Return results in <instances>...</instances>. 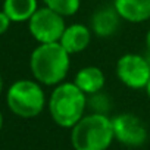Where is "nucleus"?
<instances>
[{
    "label": "nucleus",
    "instance_id": "1",
    "mask_svg": "<svg viewBox=\"0 0 150 150\" xmlns=\"http://www.w3.org/2000/svg\"><path fill=\"white\" fill-rule=\"evenodd\" d=\"M71 68V54L60 43L38 44L30 56V69L35 81L46 87H54L63 81Z\"/></svg>",
    "mask_w": 150,
    "mask_h": 150
},
{
    "label": "nucleus",
    "instance_id": "2",
    "mask_svg": "<svg viewBox=\"0 0 150 150\" xmlns=\"http://www.w3.org/2000/svg\"><path fill=\"white\" fill-rule=\"evenodd\" d=\"M88 99L74 81H63L54 86L47 100V108L52 119L62 128H72L87 109Z\"/></svg>",
    "mask_w": 150,
    "mask_h": 150
},
{
    "label": "nucleus",
    "instance_id": "3",
    "mask_svg": "<svg viewBox=\"0 0 150 150\" xmlns=\"http://www.w3.org/2000/svg\"><path fill=\"white\" fill-rule=\"evenodd\" d=\"M71 129L75 150H108L115 140L112 118L100 112L84 115Z\"/></svg>",
    "mask_w": 150,
    "mask_h": 150
},
{
    "label": "nucleus",
    "instance_id": "4",
    "mask_svg": "<svg viewBox=\"0 0 150 150\" xmlns=\"http://www.w3.org/2000/svg\"><path fill=\"white\" fill-rule=\"evenodd\" d=\"M6 102L12 113L19 118H35L46 106V94L35 80H18L6 93Z\"/></svg>",
    "mask_w": 150,
    "mask_h": 150
},
{
    "label": "nucleus",
    "instance_id": "5",
    "mask_svg": "<svg viewBox=\"0 0 150 150\" xmlns=\"http://www.w3.org/2000/svg\"><path fill=\"white\" fill-rule=\"evenodd\" d=\"M65 28V16L47 6L38 8L28 21V31L38 44L59 43Z\"/></svg>",
    "mask_w": 150,
    "mask_h": 150
},
{
    "label": "nucleus",
    "instance_id": "6",
    "mask_svg": "<svg viewBox=\"0 0 150 150\" xmlns=\"http://www.w3.org/2000/svg\"><path fill=\"white\" fill-rule=\"evenodd\" d=\"M115 72L121 84L131 90H141L150 80V60L138 53H125L118 59Z\"/></svg>",
    "mask_w": 150,
    "mask_h": 150
},
{
    "label": "nucleus",
    "instance_id": "7",
    "mask_svg": "<svg viewBox=\"0 0 150 150\" xmlns=\"http://www.w3.org/2000/svg\"><path fill=\"white\" fill-rule=\"evenodd\" d=\"M115 140L128 147H140L147 140V128L134 113H119L112 118Z\"/></svg>",
    "mask_w": 150,
    "mask_h": 150
},
{
    "label": "nucleus",
    "instance_id": "8",
    "mask_svg": "<svg viewBox=\"0 0 150 150\" xmlns=\"http://www.w3.org/2000/svg\"><path fill=\"white\" fill-rule=\"evenodd\" d=\"M122 18L116 12L113 6H102L99 8L90 21V28L93 34L99 38H109L119 30Z\"/></svg>",
    "mask_w": 150,
    "mask_h": 150
},
{
    "label": "nucleus",
    "instance_id": "9",
    "mask_svg": "<svg viewBox=\"0 0 150 150\" xmlns=\"http://www.w3.org/2000/svg\"><path fill=\"white\" fill-rule=\"evenodd\" d=\"M93 35L94 34L90 27L84 24H71L66 25L59 43L69 54H77L84 52L90 46Z\"/></svg>",
    "mask_w": 150,
    "mask_h": 150
},
{
    "label": "nucleus",
    "instance_id": "10",
    "mask_svg": "<svg viewBox=\"0 0 150 150\" xmlns=\"http://www.w3.org/2000/svg\"><path fill=\"white\" fill-rule=\"evenodd\" d=\"M112 6L122 21L129 24H141L150 19V0H113Z\"/></svg>",
    "mask_w": 150,
    "mask_h": 150
},
{
    "label": "nucleus",
    "instance_id": "11",
    "mask_svg": "<svg viewBox=\"0 0 150 150\" xmlns=\"http://www.w3.org/2000/svg\"><path fill=\"white\" fill-rule=\"evenodd\" d=\"M74 83L87 96H93V94L102 93L106 84V77H105V72L99 66L88 65V66L81 68L75 74Z\"/></svg>",
    "mask_w": 150,
    "mask_h": 150
},
{
    "label": "nucleus",
    "instance_id": "12",
    "mask_svg": "<svg viewBox=\"0 0 150 150\" xmlns=\"http://www.w3.org/2000/svg\"><path fill=\"white\" fill-rule=\"evenodd\" d=\"M38 9V0H5L3 12L12 22H28Z\"/></svg>",
    "mask_w": 150,
    "mask_h": 150
},
{
    "label": "nucleus",
    "instance_id": "13",
    "mask_svg": "<svg viewBox=\"0 0 150 150\" xmlns=\"http://www.w3.org/2000/svg\"><path fill=\"white\" fill-rule=\"evenodd\" d=\"M44 6L66 16H74L81 8V0H41Z\"/></svg>",
    "mask_w": 150,
    "mask_h": 150
},
{
    "label": "nucleus",
    "instance_id": "14",
    "mask_svg": "<svg viewBox=\"0 0 150 150\" xmlns=\"http://www.w3.org/2000/svg\"><path fill=\"white\" fill-rule=\"evenodd\" d=\"M11 24H12L11 18H9L3 11H0V35H3V34L9 30Z\"/></svg>",
    "mask_w": 150,
    "mask_h": 150
},
{
    "label": "nucleus",
    "instance_id": "15",
    "mask_svg": "<svg viewBox=\"0 0 150 150\" xmlns=\"http://www.w3.org/2000/svg\"><path fill=\"white\" fill-rule=\"evenodd\" d=\"M146 47H147V50L150 53V28L147 30V34H146Z\"/></svg>",
    "mask_w": 150,
    "mask_h": 150
},
{
    "label": "nucleus",
    "instance_id": "16",
    "mask_svg": "<svg viewBox=\"0 0 150 150\" xmlns=\"http://www.w3.org/2000/svg\"><path fill=\"white\" fill-rule=\"evenodd\" d=\"M146 94H147V97L150 99V80H149V83H147V86H146Z\"/></svg>",
    "mask_w": 150,
    "mask_h": 150
},
{
    "label": "nucleus",
    "instance_id": "17",
    "mask_svg": "<svg viewBox=\"0 0 150 150\" xmlns=\"http://www.w3.org/2000/svg\"><path fill=\"white\" fill-rule=\"evenodd\" d=\"M2 128H3V115L0 112V131H2Z\"/></svg>",
    "mask_w": 150,
    "mask_h": 150
},
{
    "label": "nucleus",
    "instance_id": "18",
    "mask_svg": "<svg viewBox=\"0 0 150 150\" xmlns=\"http://www.w3.org/2000/svg\"><path fill=\"white\" fill-rule=\"evenodd\" d=\"M3 91V80H2V75H0V94Z\"/></svg>",
    "mask_w": 150,
    "mask_h": 150
}]
</instances>
